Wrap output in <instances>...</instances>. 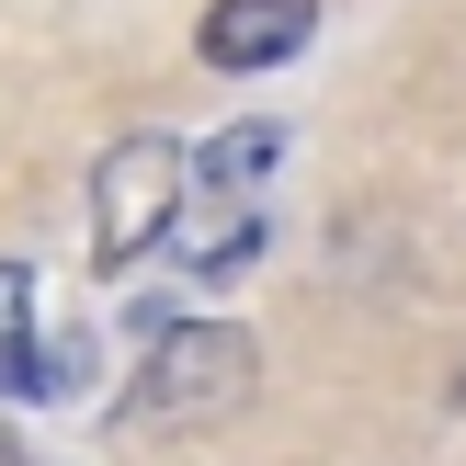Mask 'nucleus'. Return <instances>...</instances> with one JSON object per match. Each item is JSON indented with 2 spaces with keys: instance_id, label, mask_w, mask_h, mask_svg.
<instances>
[{
  "instance_id": "1",
  "label": "nucleus",
  "mask_w": 466,
  "mask_h": 466,
  "mask_svg": "<svg viewBox=\"0 0 466 466\" xmlns=\"http://www.w3.org/2000/svg\"><path fill=\"white\" fill-rule=\"evenodd\" d=\"M182 205H194V148L182 137H114L103 171H91V262L103 273L148 262L182 228Z\"/></svg>"
},
{
  "instance_id": "2",
  "label": "nucleus",
  "mask_w": 466,
  "mask_h": 466,
  "mask_svg": "<svg viewBox=\"0 0 466 466\" xmlns=\"http://www.w3.org/2000/svg\"><path fill=\"white\" fill-rule=\"evenodd\" d=\"M250 330H228V319H182V330H159V353L137 364L126 387V421H217V410L250 399Z\"/></svg>"
},
{
  "instance_id": "3",
  "label": "nucleus",
  "mask_w": 466,
  "mask_h": 466,
  "mask_svg": "<svg viewBox=\"0 0 466 466\" xmlns=\"http://www.w3.org/2000/svg\"><path fill=\"white\" fill-rule=\"evenodd\" d=\"M319 35V0H205V23H194V46H205V68H273V57H296V46Z\"/></svg>"
},
{
  "instance_id": "4",
  "label": "nucleus",
  "mask_w": 466,
  "mask_h": 466,
  "mask_svg": "<svg viewBox=\"0 0 466 466\" xmlns=\"http://www.w3.org/2000/svg\"><path fill=\"white\" fill-rule=\"evenodd\" d=\"M171 250H182V273H239V262H262V205L205 194V182H194V205H182Z\"/></svg>"
},
{
  "instance_id": "5",
  "label": "nucleus",
  "mask_w": 466,
  "mask_h": 466,
  "mask_svg": "<svg viewBox=\"0 0 466 466\" xmlns=\"http://www.w3.org/2000/svg\"><path fill=\"white\" fill-rule=\"evenodd\" d=\"M273 159H285V126H228L217 148L194 159V182H205V194H239V205H262V171H273Z\"/></svg>"
},
{
  "instance_id": "6",
  "label": "nucleus",
  "mask_w": 466,
  "mask_h": 466,
  "mask_svg": "<svg viewBox=\"0 0 466 466\" xmlns=\"http://www.w3.org/2000/svg\"><path fill=\"white\" fill-rule=\"evenodd\" d=\"M23 376H35V273L0 262V387H23Z\"/></svg>"
},
{
  "instance_id": "7",
  "label": "nucleus",
  "mask_w": 466,
  "mask_h": 466,
  "mask_svg": "<svg viewBox=\"0 0 466 466\" xmlns=\"http://www.w3.org/2000/svg\"><path fill=\"white\" fill-rule=\"evenodd\" d=\"M91 387V341H35V376H23V399H80Z\"/></svg>"
},
{
  "instance_id": "8",
  "label": "nucleus",
  "mask_w": 466,
  "mask_h": 466,
  "mask_svg": "<svg viewBox=\"0 0 466 466\" xmlns=\"http://www.w3.org/2000/svg\"><path fill=\"white\" fill-rule=\"evenodd\" d=\"M0 466H23V455H0Z\"/></svg>"
}]
</instances>
